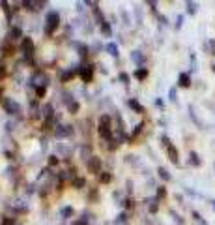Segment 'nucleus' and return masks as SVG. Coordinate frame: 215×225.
<instances>
[{"mask_svg":"<svg viewBox=\"0 0 215 225\" xmlns=\"http://www.w3.org/2000/svg\"><path fill=\"white\" fill-rule=\"evenodd\" d=\"M213 206H215V201H213Z\"/></svg>","mask_w":215,"mask_h":225,"instance_id":"obj_3","label":"nucleus"},{"mask_svg":"<svg viewBox=\"0 0 215 225\" xmlns=\"http://www.w3.org/2000/svg\"><path fill=\"white\" fill-rule=\"evenodd\" d=\"M108 51H110L112 54H116V53H118V49H116V47H114V45H108Z\"/></svg>","mask_w":215,"mask_h":225,"instance_id":"obj_2","label":"nucleus"},{"mask_svg":"<svg viewBox=\"0 0 215 225\" xmlns=\"http://www.w3.org/2000/svg\"><path fill=\"white\" fill-rule=\"evenodd\" d=\"M179 81H181V85H183V86H187V85H189V77H187V75H185V73H183V75L179 77Z\"/></svg>","mask_w":215,"mask_h":225,"instance_id":"obj_1","label":"nucleus"}]
</instances>
